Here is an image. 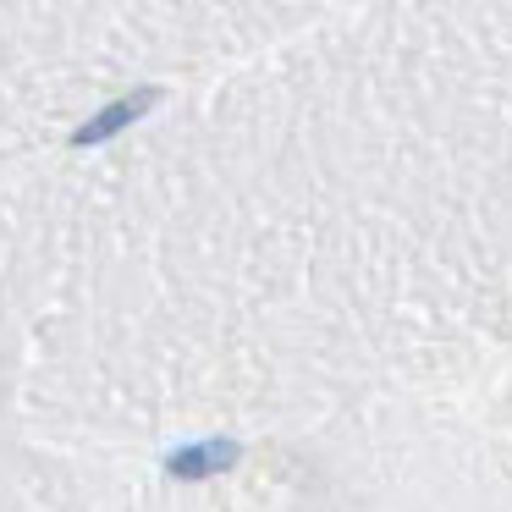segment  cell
Returning a JSON list of instances; mask_svg holds the SVG:
<instances>
[{
    "label": "cell",
    "mask_w": 512,
    "mask_h": 512,
    "mask_svg": "<svg viewBox=\"0 0 512 512\" xmlns=\"http://www.w3.org/2000/svg\"><path fill=\"white\" fill-rule=\"evenodd\" d=\"M155 100H160V89H138V94H127V100L105 105L100 116H89V122L72 133V149H89V144H105V138H116L122 127H133L144 111H155Z\"/></svg>",
    "instance_id": "cell-1"
},
{
    "label": "cell",
    "mask_w": 512,
    "mask_h": 512,
    "mask_svg": "<svg viewBox=\"0 0 512 512\" xmlns=\"http://www.w3.org/2000/svg\"><path fill=\"white\" fill-rule=\"evenodd\" d=\"M237 463V441H204V446H182L171 452V474L177 479H210L221 468Z\"/></svg>",
    "instance_id": "cell-2"
}]
</instances>
